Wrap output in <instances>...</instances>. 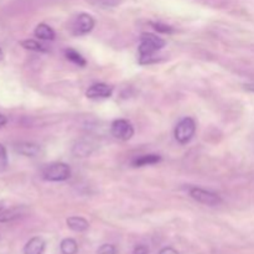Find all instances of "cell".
I'll return each instance as SVG.
<instances>
[{
	"mask_svg": "<svg viewBox=\"0 0 254 254\" xmlns=\"http://www.w3.org/2000/svg\"><path fill=\"white\" fill-rule=\"evenodd\" d=\"M166 45L165 40L150 32H144L140 36V45H139V64H150L160 61L156 52L160 51Z\"/></svg>",
	"mask_w": 254,
	"mask_h": 254,
	"instance_id": "6da1fadb",
	"label": "cell"
},
{
	"mask_svg": "<svg viewBox=\"0 0 254 254\" xmlns=\"http://www.w3.org/2000/svg\"><path fill=\"white\" fill-rule=\"evenodd\" d=\"M42 178L51 183H61L71 178V168L64 163H51L42 169Z\"/></svg>",
	"mask_w": 254,
	"mask_h": 254,
	"instance_id": "7a4b0ae2",
	"label": "cell"
},
{
	"mask_svg": "<svg viewBox=\"0 0 254 254\" xmlns=\"http://www.w3.org/2000/svg\"><path fill=\"white\" fill-rule=\"evenodd\" d=\"M196 123L192 118L186 117L181 119L175 128V139L180 144L190 143L191 139L195 136Z\"/></svg>",
	"mask_w": 254,
	"mask_h": 254,
	"instance_id": "3957f363",
	"label": "cell"
},
{
	"mask_svg": "<svg viewBox=\"0 0 254 254\" xmlns=\"http://www.w3.org/2000/svg\"><path fill=\"white\" fill-rule=\"evenodd\" d=\"M96 21H94L93 16L86 12H81L74 17V20L71 24V32L74 36H82V35H87L93 30Z\"/></svg>",
	"mask_w": 254,
	"mask_h": 254,
	"instance_id": "277c9868",
	"label": "cell"
},
{
	"mask_svg": "<svg viewBox=\"0 0 254 254\" xmlns=\"http://www.w3.org/2000/svg\"><path fill=\"white\" fill-rule=\"evenodd\" d=\"M111 134L121 141L130 140L134 135V128L130 122L126 119H117L112 123Z\"/></svg>",
	"mask_w": 254,
	"mask_h": 254,
	"instance_id": "5b68a950",
	"label": "cell"
},
{
	"mask_svg": "<svg viewBox=\"0 0 254 254\" xmlns=\"http://www.w3.org/2000/svg\"><path fill=\"white\" fill-rule=\"evenodd\" d=\"M190 196L196 200L197 202L203 203V205L207 206H217L222 202L220 196L215 192H211V191L203 190L200 188H192L190 190Z\"/></svg>",
	"mask_w": 254,
	"mask_h": 254,
	"instance_id": "8992f818",
	"label": "cell"
},
{
	"mask_svg": "<svg viewBox=\"0 0 254 254\" xmlns=\"http://www.w3.org/2000/svg\"><path fill=\"white\" fill-rule=\"evenodd\" d=\"M113 94V87L106 83H94L87 89L86 96L91 99L109 98Z\"/></svg>",
	"mask_w": 254,
	"mask_h": 254,
	"instance_id": "52a82bcc",
	"label": "cell"
},
{
	"mask_svg": "<svg viewBox=\"0 0 254 254\" xmlns=\"http://www.w3.org/2000/svg\"><path fill=\"white\" fill-rule=\"evenodd\" d=\"M94 149H96V145L93 141L88 140V139H81L74 144V146L72 148V153L77 158H87L93 153Z\"/></svg>",
	"mask_w": 254,
	"mask_h": 254,
	"instance_id": "ba28073f",
	"label": "cell"
},
{
	"mask_svg": "<svg viewBox=\"0 0 254 254\" xmlns=\"http://www.w3.org/2000/svg\"><path fill=\"white\" fill-rule=\"evenodd\" d=\"M45 241L41 237H34L25 245L24 254H42L45 251Z\"/></svg>",
	"mask_w": 254,
	"mask_h": 254,
	"instance_id": "9c48e42d",
	"label": "cell"
},
{
	"mask_svg": "<svg viewBox=\"0 0 254 254\" xmlns=\"http://www.w3.org/2000/svg\"><path fill=\"white\" fill-rule=\"evenodd\" d=\"M15 150L19 154H21V155L32 158V156H36L37 154L40 153V146L37 145V144L26 143V141H25V143L16 144V145H15Z\"/></svg>",
	"mask_w": 254,
	"mask_h": 254,
	"instance_id": "30bf717a",
	"label": "cell"
},
{
	"mask_svg": "<svg viewBox=\"0 0 254 254\" xmlns=\"http://www.w3.org/2000/svg\"><path fill=\"white\" fill-rule=\"evenodd\" d=\"M67 226H68L69 230L74 231V232H84V231L88 230L89 223L83 217L72 216V217L67 218Z\"/></svg>",
	"mask_w": 254,
	"mask_h": 254,
	"instance_id": "8fae6325",
	"label": "cell"
},
{
	"mask_svg": "<svg viewBox=\"0 0 254 254\" xmlns=\"http://www.w3.org/2000/svg\"><path fill=\"white\" fill-rule=\"evenodd\" d=\"M24 215V207H12L4 208L0 212V222H10Z\"/></svg>",
	"mask_w": 254,
	"mask_h": 254,
	"instance_id": "7c38bea8",
	"label": "cell"
},
{
	"mask_svg": "<svg viewBox=\"0 0 254 254\" xmlns=\"http://www.w3.org/2000/svg\"><path fill=\"white\" fill-rule=\"evenodd\" d=\"M35 36L45 41H52L55 40V31L46 24H39L34 31Z\"/></svg>",
	"mask_w": 254,
	"mask_h": 254,
	"instance_id": "4fadbf2b",
	"label": "cell"
},
{
	"mask_svg": "<svg viewBox=\"0 0 254 254\" xmlns=\"http://www.w3.org/2000/svg\"><path fill=\"white\" fill-rule=\"evenodd\" d=\"M161 161L160 155H155V154H149V155H141L139 158H135L133 160V166L135 168H141V166L146 165H154V164H158Z\"/></svg>",
	"mask_w": 254,
	"mask_h": 254,
	"instance_id": "5bb4252c",
	"label": "cell"
},
{
	"mask_svg": "<svg viewBox=\"0 0 254 254\" xmlns=\"http://www.w3.org/2000/svg\"><path fill=\"white\" fill-rule=\"evenodd\" d=\"M64 56H66L67 60H69V61L73 62L74 64H77L79 67H84L87 64V61L84 60V57L73 49L66 50L64 51Z\"/></svg>",
	"mask_w": 254,
	"mask_h": 254,
	"instance_id": "9a60e30c",
	"label": "cell"
},
{
	"mask_svg": "<svg viewBox=\"0 0 254 254\" xmlns=\"http://www.w3.org/2000/svg\"><path fill=\"white\" fill-rule=\"evenodd\" d=\"M62 254H76L78 252V245L73 238H66L60 245Z\"/></svg>",
	"mask_w": 254,
	"mask_h": 254,
	"instance_id": "2e32d148",
	"label": "cell"
},
{
	"mask_svg": "<svg viewBox=\"0 0 254 254\" xmlns=\"http://www.w3.org/2000/svg\"><path fill=\"white\" fill-rule=\"evenodd\" d=\"M20 45H21L24 49L30 50V51H35V52H47L49 51V49H47L45 45L40 44V42L36 41V40H25V41L20 42Z\"/></svg>",
	"mask_w": 254,
	"mask_h": 254,
	"instance_id": "e0dca14e",
	"label": "cell"
},
{
	"mask_svg": "<svg viewBox=\"0 0 254 254\" xmlns=\"http://www.w3.org/2000/svg\"><path fill=\"white\" fill-rule=\"evenodd\" d=\"M7 151L2 144H0V173H2L4 170H6L7 168Z\"/></svg>",
	"mask_w": 254,
	"mask_h": 254,
	"instance_id": "ac0fdd59",
	"label": "cell"
},
{
	"mask_svg": "<svg viewBox=\"0 0 254 254\" xmlns=\"http://www.w3.org/2000/svg\"><path fill=\"white\" fill-rule=\"evenodd\" d=\"M150 25L156 30V31L163 32V34H173V32L175 31L171 26H169V25H165V24H161V22H150Z\"/></svg>",
	"mask_w": 254,
	"mask_h": 254,
	"instance_id": "d6986e66",
	"label": "cell"
},
{
	"mask_svg": "<svg viewBox=\"0 0 254 254\" xmlns=\"http://www.w3.org/2000/svg\"><path fill=\"white\" fill-rule=\"evenodd\" d=\"M97 254H117V248L113 245H102Z\"/></svg>",
	"mask_w": 254,
	"mask_h": 254,
	"instance_id": "ffe728a7",
	"label": "cell"
},
{
	"mask_svg": "<svg viewBox=\"0 0 254 254\" xmlns=\"http://www.w3.org/2000/svg\"><path fill=\"white\" fill-rule=\"evenodd\" d=\"M133 254H149V248L144 245H139L134 248Z\"/></svg>",
	"mask_w": 254,
	"mask_h": 254,
	"instance_id": "44dd1931",
	"label": "cell"
},
{
	"mask_svg": "<svg viewBox=\"0 0 254 254\" xmlns=\"http://www.w3.org/2000/svg\"><path fill=\"white\" fill-rule=\"evenodd\" d=\"M159 254H180V253H179L176 250H174V248L165 247V248H163L160 252H159Z\"/></svg>",
	"mask_w": 254,
	"mask_h": 254,
	"instance_id": "7402d4cb",
	"label": "cell"
},
{
	"mask_svg": "<svg viewBox=\"0 0 254 254\" xmlns=\"http://www.w3.org/2000/svg\"><path fill=\"white\" fill-rule=\"evenodd\" d=\"M6 123H7L6 117L2 116V114H0V128H1V127H4Z\"/></svg>",
	"mask_w": 254,
	"mask_h": 254,
	"instance_id": "603a6c76",
	"label": "cell"
},
{
	"mask_svg": "<svg viewBox=\"0 0 254 254\" xmlns=\"http://www.w3.org/2000/svg\"><path fill=\"white\" fill-rule=\"evenodd\" d=\"M246 89L247 91H251V92H254V83H250V84H246Z\"/></svg>",
	"mask_w": 254,
	"mask_h": 254,
	"instance_id": "cb8c5ba5",
	"label": "cell"
},
{
	"mask_svg": "<svg viewBox=\"0 0 254 254\" xmlns=\"http://www.w3.org/2000/svg\"><path fill=\"white\" fill-rule=\"evenodd\" d=\"M2 59H4V52H2V50L0 49V62L2 61Z\"/></svg>",
	"mask_w": 254,
	"mask_h": 254,
	"instance_id": "d4e9b609",
	"label": "cell"
},
{
	"mask_svg": "<svg viewBox=\"0 0 254 254\" xmlns=\"http://www.w3.org/2000/svg\"><path fill=\"white\" fill-rule=\"evenodd\" d=\"M4 208H5V207H4V203L0 202V212H1V211L4 210Z\"/></svg>",
	"mask_w": 254,
	"mask_h": 254,
	"instance_id": "484cf974",
	"label": "cell"
}]
</instances>
